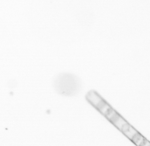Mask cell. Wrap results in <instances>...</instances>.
I'll return each mask as SVG.
<instances>
[{"mask_svg":"<svg viewBox=\"0 0 150 146\" xmlns=\"http://www.w3.org/2000/svg\"><path fill=\"white\" fill-rule=\"evenodd\" d=\"M54 88L58 94L66 97L77 95L81 90V80L76 75L62 73L57 75L53 81Z\"/></svg>","mask_w":150,"mask_h":146,"instance_id":"cell-1","label":"cell"},{"mask_svg":"<svg viewBox=\"0 0 150 146\" xmlns=\"http://www.w3.org/2000/svg\"><path fill=\"white\" fill-rule=\"evenodd\" d=\"M144 137L138 131L132 136L130 140L138 146Z\"/></svg>","mask_w":150,"mask_h":146,"instance_id":"cell-2","label":"cell"}]
</instances>
